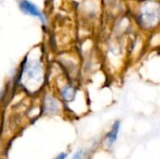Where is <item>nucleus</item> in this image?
Segmentation results:
<instances>
[{
    "mask_svg": "<svg viewBox=\"0 0 160 159\" xmlns=\"http://www.w3.org/2000/svg\"><path fill=\"white\" fill-rule=\"evenodd\" d=\"M139 21L142 25L151 28L160 22V4L158 2H147L141 8Z\"/></svg>",
    "mask_w": 160,
    "mask_h": 159,
    "instance_id": "obj_1",
    "label": "nucleus"
},
{
    "mask_svg": "<svg viewBox=\"0 0 160 159\" xmlns=\"http://www.w3.org/2000/svg\"><path fill=\"white\" fill-rule=\"evenodd\" d=\"M18 4H19V8L22 13H24L26 15H30V16L35 17V18H38L43 23L47 22V19H46L45 15L38 8V7H37L31 1H29V0H20Z\"/></svg>",
    "mask_w": 160,
    "mask_h": 159,
    "instance_id": "obj_2",
    "label": "nucleus"
},
{
    "mask_svg": "<svg viewBox=\"0 0 160 159\" xmlns=\"http://www.w3.org/2000/svg\"><path fill=\"white\" fill-rule=\"evenodd\" d=\"M22 75L26 77L28 81H38L41 75V64L39 61L25 62Z\"/></svg>",
    "mask_w": 160,
    "mask_h": 159,
    "instance_id": "obj_3",
    "label": "nucleus"
},
{
    "mask_svg": "<svg viewBox=\"0 0 160 159\" xmlns=\"http://www.w3.org/2000/svg\"><path fill=\"white\" fill-rule=\"evenodd\" d=\"M120 126H121V122L119 120L115 121L111 128V130L107 133L106 135V143L108 147H112L115 142L117 141L118 138V134H119V130H120Z\"/></svg>",
    "mask_w": 160,
    "mask_h": 159,
    "instance_id": "obj_4",
    "label": "nucleus"
},
{
    "mask_svg": "<svg viewBox=\"0 0 160 159\" xmlns=\"http://www.w3.org/2000/svg\"><path fill=\"white\" fill-rule=\"evenodd\" d=\"M61 96L64 100H66L67 102H70L74 99L76 96V90L71 85H65L61 89Z\"/></svg>",
    "mask_w": 160,
    "mask_h": 159,
    "instance_id": "obj_5",
    "label": "nucleus"
},
{
    "mask_svg": "<svg viewBox=\"0 0 160 159\" xmlns=\"http://www.w3.org/2000/svg\"><path fill=\"white\" fill-rule=\"evenodd\" d=\"M45 112H50V113H53L55 112L58 111V103L57 101L54 99V97H51V96H47L45 98Z\"/></svg>",
    "mask_w": 160,
    "mask_h": 159,
    "instance_id": "obj_6",
    "label": "nucleus"
},
{
    "mask_svg": "<svg viewBox=\"0 0 160 159\" xmlns=\"http://www.w3.org/2000/svg\"><path fill=\"white\" fill-rule=\"evenodd\" d=\"M82 157H83V151L82 150H78L70 159H82Z\"/></svg>",
    "mask_w": 160,
    "mask_h": 159,
    "instance_id": "obj_7",
    "label": "nucleus"
},
{
    "mask_svg": "<svg viewBox=\"0 0 160 159\" xmlns=\"http://www.w3.org/2000/svg\"><path fill=\"white\" fill-rule=\"evenodd\" d=\"M67 157H68V155H67L66 153H61V154L57 155V157L54 159H66L67 158Z\"/></svg>",
    "mask_w": 160,
    "mask_h": 159,
    "instance_id": "obj_8",
    "label": "nucleus"
}]
</instances>
